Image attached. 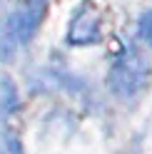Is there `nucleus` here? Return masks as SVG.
<instances>
[{"instance_id": "nucleus-1", "label": "nucleus", "mask_w": 152, "mask_h": 154, "mask_svg": "<svg viewBox=\"0 0 152 154\" xmlns=\"http://www.w3.org/2000/svg\"><path fill=\"white\" fill-rule=\"evenodd\" d=\"M107 85L122 100L135 97L142 90V85H145V67H142L140 60H135V57H125V60L112 65V70L107 75Z\"/></svg>"}, {"instance_id": "nucleus-2", "label": "nucleus", "mask_w": 152, "mask_h": 154, "mask_svg": "<svg viewBox=\"0 0 152 154\" xmlns=\"http://www.w3.org/2000/svg\"><path fill=\"white\" fill-rule=\"evenodd\" d=\"M45 3L47 0H30V3H25L20 10H15L5 20V35H10L13 40L20 42V45L27 42L35 35L37 25H40V20H43Z\"/></svg>"}, {"instance_id": "nucleus-3", "label": "nucleus", "mask_w": 152, "mask_h": 154, "mask_svg": "<svg viewBox=\"0 0 152 154\" xmlns=\"http://www.w3.org/2000/svg\"><path fill=\"white\" fill-rule=\"evenodd\" d=\"M97 40H100V15L92 8H82L70 23L68 42L70 45H92Z\"/></svg>"}, {"instance_id": "nucleus-4", "label": "nucleus", "mask_w": 152, "mask_h": 154, "mask_svg": "<svg viewBox=\"0 0 152 154\" xmlns=\"http://www.w3.org/2000/svg\"><path fill=\"white\" fill-rule=\"evenodd\" d=\"M17 109V92H15V85L13 80H0V112L8 114Z\"/></svg>"}, {"instance_id": "nucleus-5", "label": "nucleus", "mask_w": 152, "mask_h": 154, "mask_svg": "<svg viewBox=\"0 0 152 154\" xmlns=\"http://www.w3.org/2000/svg\"><path fill=\"white\" fill-rule=\"evenodd\" d=\"M0 154H23V147L15 134H8V132L0 134Z\"/></svg>"}, {"instance_id": "nucleus-6", "label": "nucleus", "mask_w": 152, "mask_h": 154, "mask_svg": "<svg viewBox=\"0 0 152 154\" xmlns=\"http://www.w3.org/2000/svg\"><path fill=\"white\" fill-rule=\"evenodd\" d=\"M140 35L147 45H152V10L140 15Z\"/></svg>"}]
</instances>
